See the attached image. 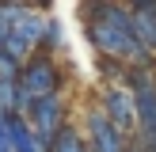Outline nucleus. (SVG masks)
I'll use <instances>...</instances> for the list:
<instances>
[{"mask_svg": "<svg viewBox=\"0 0 156 152\" xmlns=\"http://www.w3.org/2000/svg\"><path fill=\"white\" fill-rule=\"evenodd\" d=\"M91 15L95 19H88V38L103 53V61H114L126 68H152V53L129 30L126 4H95Z\"/></svg>", "mask_w": 156, "mask_h": 152, "instance_id": "f257e3e1", "label": "nucleus"}, {"mask_svg": "<svg viewBox=\"0 0 156 152\" xmlns=\"http://www.w3.org/2000/svg\"><path fill=\"white\" fill-rule=\"evenodd\" d=\"M23 122L30 126V133L38 137L42 148H50V141L57 137V129L65 126V110H61V95H42L30 99L27 110H23Z\"/></svg>", "mask_w": 156, "mask_h": 152, "instance_id": "f03ea898", "label": "nucleus"}, {"mask_svg": "<svg viewBox=\"0 0 156 152\" xmlns=\"http://www.w3.org/2000/svg\"><path fill=\"white\" fill-rule=\"evenodd\" d=\"M15 84H19L23 99L57 95V88H61V72H57V65H53V57H50V53H42V57H30L27 65L19 68Z\"/></svg>", "mask_w": 156, "mask_h": 152, "instance_id": "7ed1b4c3", "label": "nucleus"}, {"mask_svg": "<svg viewBox=\"0 0 156 152\" xmlns=\"http://www.w3.org/2000/svg\"><path fill=\"white\" fill-rule=\"evenodd\" d=\"M99 110H103V118L111 122L122 137L133 133V95H129V88H107Z\"/></svg>", "mask_w": 156, "mask_h": 152, "instance_id": "20e7f679", "label": "nucleus"}, {"mask_svg": "<svg viewBox=\"0 0 156 152\" xmlns=\"http://www.w3.org/2000/svg\"><path fill=\"white\" fill-rule=\"evenodd\" d=\"M88 152H126V137L103 118V110H88Z\"/></svg>", "mask_w": 156, "mask_h": 152, "instance_id": "39448f33", "label": "nucleus"}, {"mask_svg": "<svg viewBox=\"0 0 156 152\" xmlns=\"http://www.w3.org/2000/svg\"><path fill=\"white\" fill-rule=\"evenodd\" d=\"M126 15H129L133 38L149 53H156V4H133V8H126Z\"/></svg>", "mask_w": 156, "mask_h": 152, "instance_id": "423d86ee", "label": "nucleus"}, {"mask_svg": "<svg viewBox=\"0 0 156 152\" xmlns=\"http://www.w3.org/2000/svg\"><path fill=\"white\" fill-rule=\"evenodd\" d=\"M8 144H12V152H46L38 137L30 133V126L23 122V114H8Z\"/></svg>", "mask_w": 156, "mask_h": 152, "instance_id": "0eeeda50", "label": "nucleus"}, {"mask_svg": "<svg viewBox=\"0 0 156 152\" xmlns=\"http://www.w3.org/2000/svg\"><path fill=\"white\" fill-rule=\"evenodd\" d=\"M46 152H88V144H84V137L76 133L73 126H61L57 137L50 141V148H46Z\"/></svg>", "mask_w": 156, "mask_h": 152, "instance_id": "6e6552de", "label": "nucleus"}, {"mask_svg": "<svg viewBox=\"0 0 156 152\" xmlns=\"http://www.w3.org/2000/svg\"><path fill=\"white\" fill-rule=\"evenodd\" d=\"M126 152H129V148H126Z\"/></svg>", "mask_w": 156, "mask_h": 152, "instance_id": "1a4fd4ad", "label": "nucleus"}]
</instances>
